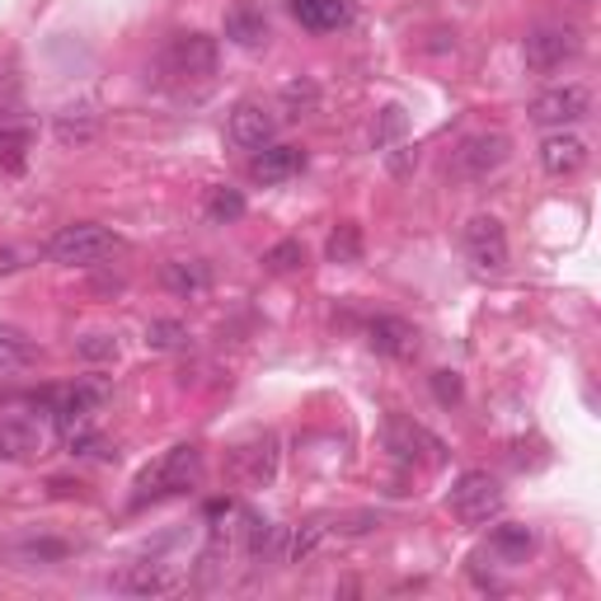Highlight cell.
<instances>
[{
    "label": "cell",
    "mask_w": 601,
    "mask_h": 601,
    "mask_svg": "<svg viewBox=\"0 0 601 601\" xmlns=\"http://www.w3.org/2000/svg\"><path fill=\"white\" fill-rule=\"evenodd\" d=\"M385 451L404 465H424V451H432V461H442V442L418 424H409V418H390L385 424Z\"/></svg>",
    "instance_id": "2e32d148"
},
{
    "label": "cell",
    "mask_w": 601,
    "mask_h": 601,
    "mask_svg": "<svg viewBox=\"0 0 601 601\" xmlns=\"http://www.w3.org/2000/svg\"><path fill=\"white\" fill-rule=\"evenodd\" d=\"M273 137H278L273 109H263L259 99H240L231 113V142L245 150H263V146H273Z\"/></svg>",
    "instance_id": "4fadbf2b"
},
{
    "label": "cell",
    "mask_w": 601,
    "mask_h": 601,
    "mask_svg": "<svg viewBox=\"0 0 601 601\" xmlns=\"http://www.w3.org/2000/svg\"><path fill=\"white\" fill-rule=\"evenodd\" d=\"M507 156H513V142H507V132H470L456 150H451V170L461 179H470V184H485L489 174H499Z\"/></svg>",
    "instance_id": "5b68a950"
},
{
    "label": "cell",
    "mask_w": 601,
    "mask_h": 601,
    "mask_svg": "<svg viewBox=\"0 0 601 601\" xmlns=\"http://www.w3.org/2000/svg\"><path fill=\"white\" fill-rule=\"evenodd\" d=\"M203 485V451L198 446H170L156 465H146L137 479V493L132 503H156V499H174V493H188Z\"/></svg>",
    "instance_id": "6da1fadb"
},
{
    "label": "cell",
    "mask_w": 601,
    "mask_h": 601,
    "mask_svg": "<svg viewBox=\"0 0 601 601\" xmlns=\"http://www.w3.org/2000/svg\"><path fill=\"white\" fill-rule=\"evenodd\" d=\"M588 160H592L588 142H582L578 132H568V127L550 132V137L540 142V164H545V174H554V179H574Z\"/></svg>",
    "instance_id": "5bb4252c"
},
{
    "label": "cell",
    "mask_w": 601,
    "mask_h": 601,
    "mask_svg": "<svg viewBox=\"0 0 601 601\" xmlns=\"http://www.w3.org/2000/svg\"><path fill=\"white\" fill-rule=\"evenodd\" d=\"M57 142L62 146H85V142H95L99 137V113H89V109H66V113H57Z\"/></svg>",
    "instance_id": "603a6c76"
},
{
    "label": "cell",
    "mask_w": 601,
    "mask_h": 601,
    "mask_svg": "<svg viewBox=\"0 0 601 601\" xmlns=\"http://www.w3.org/2000/svg\"><path fill=\"white\" fill-rule=\"evenodd\" d=\"M300 170H306V150L300 146H263V150H254V160H249V174L259 179V184H287Z\"/></svg>",
    "instance_id": "e0dca14e"
},
{
    "label": "cell",
    "mask_w": 601,
    "mask_h": 601,
    "mask_svg": "<svg viewBox=\"0 0 601 601\" xmlns=\"http://www.w3.org/2000/svg\"><path fill=\"white\" fill-rule=\"evenodd\" d=\"M240 217H245V193L240 188H212L207 193V221L225 225V221H240Z\"/></svg>",
    "instance_id": "d4e9b609"
},
{
    "label": "cell",
    "mask_w": 601,
    "mask_h": 601,
    "mask_svg": "<svg viewBox=\"0 0 601 601\" xmlns=\"http://www.w3.org/2000/svg\"><path fill=\"white\" fill-rule=\"evenodd\" d=\"M48 254L66 268H99L103 259L118 254V235L103 231L95 221H75V225H62V231L48 240Z\"/></svg>",
    "instance_id": "7a4b0ae2"
},
{
    "label": "cell",
    "mask_w": 601,
    "mask_h": 601,
    "mask_svg": "<svg viewBox=\"0 0 601 601\" xmlns=\"http://www.w3.org/2000/svg\"><path fill=\"white\" fill-rule=\"evenodd\" d=\"M324 259L329 263H363V225H357V221H339L334 235L324 240Z\"/></svg>",
    "instance_id": "cb8c5ba5"
},
{
    "label": "cell",
    "mask_w": 601,
    "mask_h": 601,
    "mask_svg": "<svg viewBox=\"0 0 601 601\" xmlns=\"http://www.w3.org/2000/svg\"><path fill=\"white\" fill-rule=\"evenodd\" d=\"M263 263L273 268V273H296V268H306V245H300V240H282V245L263 254Z\"/></svg>",
    "instance_id": "f1b7e54d"
},
{
    "label": "cell",
    "mask_w": 601,
    "mask_h": 601,
    "mask_svg": "<svg viewBox=\"0 0 601 601\" xmlns=\"http://www.w3.org/2000/svg\"><path fill=\"white\" fill-rule=\"evenodd\" d=\"M42 451V428L24 414H0V461H28Z\"/></svg>",
    "instance_id": "ac0fdd59"
},
{
    "label": "cell",
    "mask_w": 601,
    "mask_h": 601,
    "mask_svg": "<svg viewBox=\"0 0 601 601\" xmlns=\"http://www.w3.org/2000/svg\"><path fill=\"white\" fill-rule=\"evenodd\" d=\"M461 249L479 273H503L507 268V231L499 217H470L461 231Z\"/></svg>",
    "instance_id": "52a82bcc"
},
{
    "label": "cell",
    "mask_w": 601,
    "mask_h": 601,
    "mask_svg": "<svg viewBox=\"0 0 601 601\" xmlns=\"http://www.w3.org/2000/svg\"><path fill=\"white\" fill-rule=\"evenodd\" d=\"M404 137V109L400 103H390V109H381V123H376V150L395 146Z\"/></svg>",
    "instance_id": "1f68e13d"
},
{
    "label": "cell",
    "mask_w": 601,
    "mask_h": 601,
    "mask_svg": "<svg viewBox=\"0 0 601 601\" xmlns=\"http://www.w3.org/2000/svg\"><path fill=\"white\" fill-rule=\"evenodd\" d=\"M160 71H170L174 81H212L217 75V38L174 34L160 52Z\"/></svg>",
    "instance_id": "8992f818"
},
{
    "label": "cell",
    "mask_w": 601,
    "mask_h": 601,
    "mask_svg": "<svg viewBox=\"0 0 601 601\" xmlns=\"http://www.w3.org/2000/svg\"><path fill=\"white\" fill-rule=\"evenodd\" d=\"M231 470H235L240 485H249V489L273 485V475H278V432H259V438L240 442L231 451Z\"/></svg>",
    "instance_id": "9c48e42d"
},
{
    "label": "cell",
    "mask_w": 601,
    "mask_h": 601,
    "mask_svg": "<svg viewBox=\"0 0 601 601\" xmlns=\"http://www.w3.org/2000/svg\"><path fill=\"white\" fill-rule=\"evenodd\" d=\"M446 507L456 513L465 526H485L503 513V485L489 470H465L446 493Z\"/></svg>",
    "instance_id": "277c9868"
},
{
    "label": "cell",
    "mask_w": 601,
    "mask_h": 601,
    "mask_svg": "<svg viewBox=\"0 0 601 601\" xmlns=\"http://www.w3.org/2000/svg\"><path fill=\"white\" fill-rule=\"evenodd\" d=\"M522 57L536 75H554V71H564L568 62L582 57V34L574 24H540V28L526 34Z\"/></svg>",
    "instance_id": "3957f363"
},
{
    "label": "cell",
    "mask_w": 601,
    "mask_h": 601,
    "mask_svg": "<svg viewBox=\"0 0 601 601\" xmlns=\"http://www.w3.org/2000/svg\"><path fill=\"white\" fill-rule=\"evenodd\" d=\"M28 357H34V348L24 343V334H14V329H0V376L20 371Z\"/></svg>",
    "instance_id": "83f0119b"
},
{
    "label": "cell",
    "mask_w": 601,
    "mask_h": 601,
    "mask_svg": "<svg viewBox=\"0 0 601 601\" xmlns=\"http://www.w3.org/2000/svg\"><path fill=\"white\" fill-rule=\"evenodd\" d=\"M160 278L174 296H198V292L212 287V268H207L203 259H174V263H164Z\"/></svg>",
    "instance_id": "7402d4cb"
},
{
    "label": "cell",
    "mask_w": 601,
    "mask_h": 601,
    "mask_svg": "<svg viewBox=\"0 0 601 601\" xmlns=\"http://www.w3.org/2000/svg\"><path fill=\"white\" fill-rule=\"evenodd\" d=\"M592 113V89L588 85H560L531 99V118L540 127H574Z\"/></svg>",
    "instance_id": "ba28073f"
},
{
    "label": "cell",
    "mask_w": 601,
    "mask_h": 601,
    "mask_svg": "<svg viewBox=\"0 0 601 601\" xmlns=\"http://www.w3.org/2000/svg\"><path fill=\"white\" fill-rule=\"evenodd\" d=\"M432 395L442 404H461V376L456 371H432Z\"/></svg>",
    "instance_id": "d6a6232c"
},
{
    "label": "cell",
    "mask_w": 601,
    "mask_h": 601,
    "mask_svg": "<svg viewBox=\"0 0 601 601\" xmlns=\"http://www.w3.org/2000/svg\"><path fill=\"white\" fill-rule=\"evenodd\" d=\"M103 395H109L103 385L81 381V385H71V390H57V395L48 400V414H52V424L62 428V432H75V428L89 424V414L103 404Z\"/></svg>",
    "instance_id": "8fae6325"
},
{
    "label": "cell",
    "mask_w": 601,
    "mask_h": 601,
    "mask_svg": "<svg viewBox=\"0 0 601 601\" xmlns=\"http://www.w3.org/2000/svg\"><path fill=\"white\" fill-rule=\"evenodd\" d=\"M146 343L156 353H174V348H188V329L179 324V320H156L146 329Z\"/></svg>",
    "instance_id": "4316f807"
},
{
    "label": "cell",
    "mask_w": 601,
    "mask_h": 601,
    "mask_svg": "<svg viewBox=\"0 0 601 601\" xmlns=\"http://www.w3.org/2000/svg\"><path fill=\"white\" fill-rule=\"evenodd\" d=\"M225 38H231L235 48H263V42H268V20H263V10L235 5L231 14H225Z\"/></svg>",
    "instance_id": "44dd1931"
},
{
    "label": "cell",
    "mask_w": 601,
    "mask_h": 601,
    "mask_svg": "<svg viewBox=\"0 0 601 601\" xmlns=\"http://www.w3.org/2000/svg\"><path fill=\"white\" fill-rule=\"evenodd\" d=\"M28 146H34V132H28V127H0V160H5L10 170H20V164H24Z\"/></svg>",
    "instance_id": "f546056e"
},
{
    "label": "cell",
    "mask_w": 601,
    "mask_h": 601,
    "mask_svg": "<svg viewBox=\"0 0 601 601\" xmlns=\"http://www.w3.org/2000/svg\"><path fill=\"white\" fill-rule=\"evenodd\" d=\"M66 554H71V540L62 536L24 531V536L0 540V564H10V568H48V564H62Z\"/></svg>",
    "instance_id": "30bf717a"
},
{
    "label": "cell",
    "mask_w": 601,
    "mask_h": 601,
    "mask_svg": "<svg viewBox=\"0 0 601 601\" xmlns=\"http://www.w3.org/2000/svg\"><path fill=\"white\" fill-rule=\"evenodd\" d=\"M536 550V531L531 526H522V522H499L489 531V560L493 564H526V554Z\"/></svg>",
    "instance_id": "d6986e66"
},
{
    "label": "cell",
    "mask_w": 601,
    "mask_h": 601,
    "mask_svg": "<svg viewBox=\"0 0 601 601\" xmlns=\"http://www.w3.org/2000/svg\"><path fill=\"white\" fill-rule=\"evenodd\" d=\"M282 103H287L292 118L315 113V109H320V85L306 81V75H300V81H287V85H282Z\"/></svg>",
    "instance_id": "484cf974"
},
{
    "label": "cell",
    "mask_w": 601,
    "mask_h": 601,
    "mask_svg": "<svg viewBox=\"0 0 601 601\" xmlns=\"http://www.w3.org/2000/svg\"><path fill=\"white\" fill-rule=\"evenodd\" d=\"M75 353H81L85 363H113V357H118V339L113 334H85L81 343H75Z\"/></svg>",
    "instance_id": "4dcf8cb0"
},
{
    "label": "cell",
    "mask_w": 601,
    "mask_h": 601,
    "mask_svg": "<svg viewBox=\"0 0 601 601\" xmlns=\"http://www.w3.org/2000/svg\"><path fill=\"white\" fill-rule=\"evenodd\" d=\"M292 14L300 28H310V34H334L353 20V5L348 0H292Z\"/></svg>",
    "instance_id": "ffe728a7"
},
{
    "label": "cell",
    "mask_w": 601,
    "mask_h": 601,
    "mask_svg": "<svg viewBox=\"0 0 601 601\" xmlns=\"http://www.w3.org/2000/svg\"><path fill=\"white\" fill-rule=\"evenodd\" d=\"M367 343H371V353L395 357V363H409V357L418 353V329L409 320H400V315H376V320L367 324Z\"/></svg>",
    "instance_id": "9a60e30c"
},
{
    "label": "cell",
    "mask_w": 601,
    "mask_h": 601,
    "mask_svg": "<svg viewBox=\"0 0 601 601\" xmlns=\"http://www.w3.org/2000/svg\"><path fill=\"white\" fill-rule=\"evenodd\" d=\"M113 588L127 597H170L184 588V574H174V568L160 560H142V564H127V574H118Z\"/></svg>",
    "instance_id": "7c38bea8"
}]
</instances>
